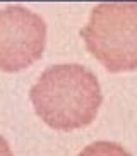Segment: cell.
Segmentation results:
<instances>
[{"instance_id":"1","label":"cell","mask_w":137,"mask_h":156,"mask_svg":"<svg viewBox=\"0 0 137 156\" xmlns=\"http://www.w3.org/2000/svg\"><path fill=\"white\" fill-rule=\"evenodd\" d=\"M29 98L38 117L57 130L89 125L103 103L98 77L81 64L46 67L31 87Z\"/></svg>"},{"instance_id":"2","label":"cell","mask_w":137,"mask_h":156,"mask_svg":"<svg viewBox=\"0 0 137 156\" xmlns=\"http://www.w3.org/2000/svg\"><path fill=\"white\" fill-rule=\"evenodd\" d=\"M81 36L110 72L137 69V4H100Z\"/></svg>"},{"instance_id":"3","label":"cell","mask_w":137,"mask_h":156,"mask_svg":"<svg viewBox=\"0 0 137 156\" xmlns=\"http://www.w3.org/2000/svg\"><path fill=\"white\" fill-rule=\"evenodd\" d=\"M46 45V23L23 5L0 9V70L17 72L41 58Z\"/></svg>"},{"instance_id":"4","label":"cell","mask_w":137,"mask_h":156,"mask_svg":"<svg viewBox=\"0 0 137 156\" xmlns=\"http://www.w3.org/2000/svg\"><path fill=\"white\" fill-rule=\"evenodd\" d=\"M77 156H132V154L118 142L96 141L87 144Z\"/></svg>"},{"instance_id":"5","label":"cell","mask_w":137,"mask_h":156,"mask_svg":"<svg viewBox=\"0 0 137 156\" xmlns=\"http://www.w3.org/2000/svg\"><path fill=\"white\" fill-rule=\"evenodd\" d=\"M0 156H12L9 142L5 141V137H2V136H0Z\"/></svg>"}]
</instances>
